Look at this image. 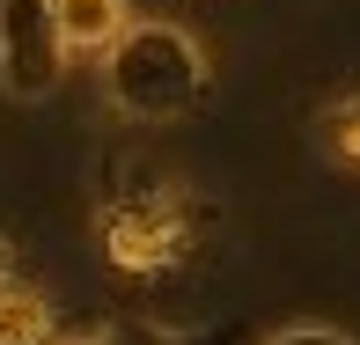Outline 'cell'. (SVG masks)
<instances>
[{"instance_id":"obj_7","label":"cell","mask_w":360,"mask_h":345,"mask_svg":"<svg viewBox=\"0 0 360 345\" xmlns=\"http://www.w3.org/2000/svg\"><path fill=\"white\" fill-rule=\"evenodd\" d=\"M257 345H360V338L338 331V323H280V331H265Z\"/></svg>"},{"instance_id":"obj_1","label":"cell","mask_w":360,"mask_h":345,"mask_svg":"<svg viewBox=\"0 0 360 345\" xmlns=\"http://www.w3.org/2000/svg\"><path fill=\"white\" fill-rule=\"evenodd\" d=\"M96 81H103V103L133 125H169V118H191L214 89V59L206 44L191 37L184 22L169 15H140L103 59H96Z\"/></svg>"},{"instance_id":"obj_5","label":"cell","mask_w":360,"mask_h":345,"mask_svg":"<svg viewBox=\"0 0 360 345\" xmlns=\"http://www.w3.org/2000/svg\"><path fill=\"white\" fill-rule=\"evenodd\" d=\"M0 345H52V301L22 279L0 287Z\"/></svg>"},{"instance_id":"obj_6","label":"cell","mask_w":360,"mask_h":345,"mask_svg":"<svg viewBox=\"0 0 360 345\" xmlns=\"http://www.w3.org/2000/svg\"><path fill=\"white\" fill-rule=\"evenodd\" d=\"M316 147L338 162V169L360 176V96H338V103L316 118Z\"/></svg>"},{"instance_id":"obj_8","label":"cell","mask_w":360,"mask_h":345,"mask_svg":"<svg viewBox=\"0 0 360 345\" xmlns=\"http://www.w3.org/2000/svg\"><path fill=\"white\" fill-rule=\"evenodd\" d=\"M15 279V250H8V235H0V287Z\"/></svg>"},{"instance_id":"obj_3","label":"cell","mask_w":360,"mask_h":345,"mask_svg":"<svg viewBox=\"0 0 360 345\" xmlns=\"http://www.w3.org/2000/svg\"><path fill=\"white\" fill-rule=\"evenodd\" d=\"M176 250H184V213L162 206V199H125L103 213V257L125 272H162L176 265Z\"/></svg>"},{"instance_id":"obj_2","label":"cell","mask_w":360,"mask_h":345,"mask_svg":"<svg viewBox=\"0 0 360 345\" xmlns=\"http://www.w3.org/2000/svg\"><path fill=\"white\" fill-rule=\"evenodd\" d=\"M67 44H59L52 0H0V96L8 103H44L67 81Z\"/></svg>"},{"instance_id":"obj_4","label":"cell","mask_w":360,"mask_h":345,"mask_svg":"<svg viewBox=\"0 0 360 345\" xmlns=\"http://www.w3.org/2000/svg\"><path fill=\"white\" fill-rule=\"evenodd\" d=\"M52 22H59L67 59H103L140 15H133V0H52Z\"/></svg>"}]
</instances>
